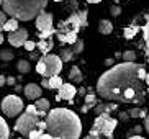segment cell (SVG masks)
<instances>
[{
    "instance_id": "45",
    "label": "cell",
    "mask_w": 149,
    "mask_h": 139,
    "mask_svg": "<svg viewBox=\"0 0 149 139\" xmlns=\"http://www.w3.org/2000/svg\"><path fill=\"white\" fill-rule=\"evenodd\" d=\"M20 90H23V88L20 87V85H15V92H20Z\"/></svg>"
},
{
    "instance_id": "18",
    "label": "cell",
    "mask_w": 149,
    "mask_h": 139,
    "mask_svg": "<svg viewBox=\"0 0 149 139\" xmlns=\"http://www.w3.org/2000/svg\"><path fill=\"white\" fill-rule=\"evenodd\" d=\"M92 106H97V97L93 93H87L85 95V105L82 106V111H88Z\"/></svg>"
},
{
    "instance_id": "12",
    "label": "cell",
    "mask_w": 149,
    "mask_h": 139,
    "mask_svg": "<svg viewBox=\"0 0 149 139\" xmlns=\"http://www.w3.org/2000/svg\"><path fill=\"white\" fill-rule=\"evenodd\" d=\"M23 92H25L26 98H30V100H38V98H41V93H43L41 85H38V83H26L23 87Z\"/></svg>"
},
{
    "instance_id": "41",
    "label": "cell",
    "mask_w": 149,
    "mask_h": 139,
    "mask_svg": "<svg viewBox=\"0 0 149 139\" xmlns=\"http://www.w3.org/2000/svg\"><path fill=\"white\" fill-rule=\"evenodd\" d=\"M113 64H115L113 59H107V61H105V65H111V67H113Z\"/></svg>"
},
{
    "instance_id": "15",
    "label": "cell",
    "mask_w": 149,
    "mask_h": 139,
    "mask_svg": "<svg viewBox=\"0 0 149 139\" xmlns=\"http://www.w3.org/2000/svg\"><path fill=\"white\" fill-rule=\"evenodd\" d=\"M36 48H38L44 56H46V54H49V51L53 49V39H51V38H49V39H40V41L36 43Z\"/></svg>"
},
{
    "instance_id": "33",
    "label": "cell",
    "mask_w": 149,
    "mask_h": 139,
    "mask_svg": "<svg viewBox=\"0 0 149 139\" xmlns=\"http://www.w3.org/2000/svg\"><path fill=\"white\" fill-rule=\"evenodd\" d=\"M36 72H38V74H41L43 75L44 74V64H43V61H38V64H36Z\"/></svg>"
},
{
    "instance_id": "36",
    "label": "cell",
    "mask_w": 149,
    "mask_h": 139,
    "mask_svg": "<svg viewBox=\"0 0 149 139\" xmlns=\"http://www.w3.org/2000/svg\"><path fill=\"white\" fill-rule=\"evenodd\" d=\"M7 83L8 85H17V80H15V77H7Z\"/></svg>"
},
{
    "instance_id": "46",
    "label": "cell",
    "mask_w": 149,
    "mask_h": 139,
    "mask_svg": "<svg viewBox=\"0 0 149 139\" xmlns=\"http://www.w3.org/2000/svg\"><path fill=\"white\" fill-rule=\"evenodd\" d=\"M144 82H146V83H148V87H149V74H148V75H146V80H144Z\"/></svg>"
},
{
    "instance_id": "34",
    "label": "cell",
    "mask_w": 149,
    "mask_h": 139,
    "mask_svg": "<svg viewBox=\"0 0 149 139\" xmlns=\"http://www.w3.org/2000/svg\"><path fill=\"white\" fill-rule=\"evenodd\" d=\"M36 48V43H33V41H26V43H25V49H26V51H33V49Z\"/></svg>"
},
{
    "instance_id": "32",
    "label": "cell",
    "mask_w": 149,
    "mask_h": 139,
    "mask_svg": "<svg viewBox=\"0 0 149 139\" xmlns=\"http://www.w3.org/2000/svg\"><path fill=\"white\" fill-rule=\"evenodd\" d=\"M110 13H111L113 17H120V13H121V8H120V7H116V5H113V7L110 8Z\"/></svg>"
},
{
    "instance_id": "11",
    "label": "cell",
    "mask_w": 149,
    "mask_h": 139,
    "mask_svg": "<svg viewBox=\"0 0 149 139\" xmlns=\"http://www.w3.org/2000/svg\"><path fill=\"white\" fill-rule=\"evenodd\" d=\"M77 93V88L72 85V83H62L61 88L57 90L56 100H72Z\"/></svg>"
},
{
    "instance_id": "7",
    "label": "cell",
    "mask_w": 149,
    "mask_h": 139,
    "mask_svg": "<svg viewBox=\"0 0 149 139\" xmlns=\"http://www.w3.org/2000/svg\"><path fill=\"white\" fill-rule=\"evenodd\" d=\"M36 28L40 31V39H49L56 33L53 26V15L48 12H43L36 17Z\"/></svg>"
},
{
    "instance_id": "19",
    "label": "cell",
    "mask_w": 149,
    "mask_h": 139,
    "mask_svg": "<svg viewBox=\"0 0 149 139\" xmlns=\"http://www.w3.org/2000/svg\"><path fill=\"white\" fill-rule=\"evenodd\" d=\"M10 138V129H8V124L5 121L3 118L0 116V139H8Z\"/></svg>"
},
{
    "instance_id": "48",
    "label": "cell",
    "mask_w": 149,
    "mask_h": 139,
    "mask_svg": "<svg viewBox=\"0 0 149 139\" xmlns=\"http://www.w3.org/2000/svg\"><path fill=\"white\" fill-rule=\"evenodd\" d=\"M53 2H62V0H53Z\"/></svg>"
},
{
    "instance_id": "8",
    "label": "cell",
    "mask_w": 149,
    "mask_h": 139,
    "mask_svg": "<svg viewBox=\"0 0 149 139\" xmlns=\"http://www.w3.org/2000/svg\"><path fill=\"white\" fill-rule=\"evenodd\" d=\"M41 61L44 64V74H43L44 79H51L54 75H59V72L62 70V64L64 62L56 54H46V56L41 57Z\"/></svg>"
},
{
    "instance_id": "29",
    "label": "cell",
    "mask_w": 149,
    "mask_h": 139,
    "mask_svg": "<svg viewBox=\"0 0 149 139\" xmlns=\"http://www.w3.org/2000/svg\"><path fill=\"white\" fill-rule=\"evenodd\" d=\"M43 134H44V131H41V129H38V128H36V129H33L30 134H28V139H40Z\"/></svg>"
},
{
    "instance_id": "39",
    "label": "cell",
    "mask_w": 149,
    "mask_h": 139,
    "mask_svg": "<svg viewBox=\"0 0 149 139\" xmlns=\"http://www.w3.org/2000/svg\"><path fill=\"white\" fill-rule=\"evenodd\" d=\"M5 83H7V77H5V75H0V87L5 85Z\"/></svg>"
},
{
    "instance_id": "49",
    "label": "cell",
    "mask_w": 149,
    "mask_h": 139,
    "mask_svg": "<svg viewBox=\"0 0 149 139\" xmlns=\"http://www.w3.org/2000/svg\"><path fill=\"white\" fill-rule=\"evenodd\" d=\"M111 2H118V0H111Z\"/></svg>"
},
{
    "instance_id": "25",
    "label": "cell",
    "mask_w": 149,
    "mask_h": 139,
    "mask_svg": "<svg viewBox=\"0 0 149 139\" xmlns=\"http://www.w3.org/2000/svg\"><path fill=\"white\" fill-rule=\"evenodd\" d=\"M61 61L62 62H69L72 61V57H74V52H72V49H62L61 51Z\"/></svg>"
},
{
    "instance_id": "1",
    "label": "cell",
    "mask_w": 149,
    "mask_h": 139,
    "mask_svg": "<svg viewBox=\"0 0 149 139\" xmlns=\"http://www.w3.org/2000/svg\"><path fill=\"white\" fill-rule=\"evenodd\" d=\"M143 64L121 62L110 67L97 82V93L110 101L141 105L144 101V80L139 70Z\"/></svg>"
},
{
    "instance_id": "27",
    "label": "cell",
    "mask_w": 149,
    "mask_h": 139,
    "mask_svg": "<svg viewBox=\"0 0 149 139\" xmlns=\"http://www.w3.org/2000/svg\"><path fill=\"white\" fill-rule=\"evenodd\" d=\"M72 52H74V54H80V52L84 51V41L82 39H77V41H75L74 44H72Z\"/></svg>"
},
{
    "instance_id": "44",
    "label": "cell",
    "mask_w": 149,
    "mask_h": 139,
    "mask_svg": "<svg viewBox=\"0 0 149 139\" xmlns=\"http://www.w3.org/2000/svg\"><path fill=\"white\" fill-rule=\"evenodd\" d=\"M85 2H88V3H100L102 0H85Z\"/></svg>"
},
{
    "instance_id": "14",
    "label": "cell",
    "mask_w": 149,
    "mask_h": 139,
    "mask_svg": "<svg viewBox=\"0 0 149 139\" xmlns=\"http://www.w3.org/2000/svg\"><path fill=\"white\" fill-rule=\"evenodd\" d=\"M35 106L38 110V113H40V118L46 116V111H49V100H46V98H38Z\"/></svg>"
},
{
    "instance_id": "24",
    "label": "cell",
    "mask_w": 149,
    "mask_h": 139,
    "mask_svg": "<svg viewBox=\"0 0 149 139\" xmlns=\"http://www.w3.org/2000/svg\"><path fill=\"white\" fill-rule=\"evenodd\" d=\"M138 31H139V28H138L136 25H133V26L125 28V31H123V33H125V38H126V39H131V38H134V35L138 33Z\"/></svg>"
},
{
    "instance_id": "38",
    "label": "cell",
    "mask_w": 149,
    "mask_h": 139,
    "mask_svg": "<svg viewBox=\"0 0 149 139\" xmlns=\"http://www.w3.org/2000/svg\"><path fill=\"white\" fill-rule=\"evenodd\" d=\"M144 128H146V131L149 133V115L144 118Z\"/></svg>"
},
{
    "instance_id": "35",
    "label": "cell",
    "mask_w": 149,
    "mask_h": 139,
    "mask_svg": "<svg viewBox=\"0 0 149 139\" xmlns=\"http://www.w3.org/2000/svg\"><path fill=\"white\" fill-rule=\"evenodd\" d=\"M141 131H143V128H141V126H134L131 129V133H133V136H136V134H139Z\"/></svg>"
},
{
    "instance_id": "47",
    "label": "cell",
    "mask_w": 149,
    "mask_h": 139,
    "mask_svg": "<svg viewBox=\"0 0 149 139\" xmlns=\"http://www.w3.org/2000/svg\"><path fill=\"white\" fill-rule=\"evenodd\" d=\"M3 43V35H2V33H0V44Z\"/></svg>"
},
{
    "instance_id": "5",
    "label": "cell",
    "mask_w": 149,
    "mask_h": 139,
    "mask_svg": "<svg viewBox=\"0 0 149 139\" xmlns=\"http://www.w3.org/2000/svg\"><path fill=\"white\" fill-rule=\"evenodd\" d=\"M38 123H40V113H38L36 106L35 105H28L25 113L22 116H18L17 123H15V131L20 133L22 136H25V138H28L31 131L36 129Z\"/></svg>"
},
{
    "instance_id": "17",
    "label": "cell",
    "mask_w": 149,
    "mask_h": 139,
    "mask_svg": "<svg viewBox=\"0 0 149 139\" xmlns=\"http://www.w3.org/2000/svg\"><path fill=\"white\" fill-rule=\"evenodd\" d=\"M111 31H113V25H111L110 20H100L98 22V33H102V35H110Z\"/></svg>"
},
{
    "instance_id": "6",
    "label": "cell",
    "mask_w": 149,
    "mask_h": 139,
    "mask_svg": "<svg viewBox=\"0 0 149 139\" xmlns=\"http://www.w3.org/2000/svg\"><path fill=\"white\" fill-rule=\"evenodd\" d=\"M118 121L110 115H98L93 121V126L90 129V134L98 136L100 139H113V131Z\"/></svg>"
},
{
    "instance_id": "21",
    "label": "cell",
    "mask_w": 149,
    "mask_h": 139,
    "mask_svg": "<svg viewBox=\"0 0 149 139\" xmlns=\"http://www.w3.org/2000/svg\"><path fill=\"white\" fill-rule=\"evenodd\" d=\"M5 31H8V33H13V31L18 30V20H15V18H10V20H7V23H5L3 26Z\"/></svg>"
},
{
    "instance_id": "26",
    "label": "cell",
    "mask_w": 149,
    "mask_h": 139,
    "mask_svg": "<svg viewBox=\"0 0 149 139\" xmlns=\"http://www.w3.org/2000/svg\"><path fill=\"white\" fill-rule=\"evenodd\" d=\"M123 62H136V52L134 51H125L121 54Z\"/></svg>"
},
{
    "instance_id": "16",
    "label": "cell",
    "mask_w": 149,
    "mask_h": 139,
    "mask_svg": "<svg viewBox=\"0 0 149 139\" xmlns=\"http://www.w3.org/2000/svg\"><path fill=\"white\" fill-rule=\"evenodd\" d=\"M69 79H70V82H74V83H80L82 82V72H80V69L77 67V65H72L69 70Z\"/></svg>"
},
{
    "instance_id": "31",
    "label": "cell",
    "mask_w": 149,
    "mask_h": 139,
    "mask_svg": "<svg viewBox=\"0 0 149 139\" xmlns=\"http://www.w3.org/2000/svg\"><path fill=\"white\" fill-rule=\"evenodd\" d=\"M5 23H7V15H5L3 10H0V33H2V30H3Z\"/></svg>"
},
{
    "instance_id": "37",
    "label": "cell",
    "mask_w": 149,
    "mask_h": 139,
    "mask_svg": "<svg viewBox=\"0 0 149 139\" xmlns=\"http://www.w3.org/2000/svg\"><path fill=\"white\" fill-rule=\"evenodd\" d=\"M41 87L49 88V80H48V79H43V82H41Z\"/></svg>"
},
{
    "instance_id": "13",
    "label": "cell",
    "mask_w": 149,
    "mask_h": 139,
    "mask_svg": "<svg viewBox=\"0 0 149 139\" xmlns=\"http://www.w3.org/2000/svg\"><path fill=\"white\" fill-rule=\"evenodd\" d=\"M116 108H118L116 103H100V105L95 106V113H97V116H98V115H110Z\"/></svg>"
},
{
    "instance_id": "43",
    "label": "cell",
    "mask_w": 149,
    "mask_h": 139,
    "mask_svg": "<svg viewBox=\"0 0 149 139\" xmlns=\"http://www.w3.org/2000/svg\"><path fill=\"white\" fill-rule=\"evenodd\" d=\"M128 139H146V138H143V136H139V134H136V136H130Z\"/></svg>"
},
{
    "instance_id": "9",
    "label": "cell",
    "mask_w": 149,
    "mask_h": 139,
    "mask_svg": "<svg viewBox=\"0 0 149 139\" xmlns=\"http://www.w3.org/2000/svg\"><path fill=\"white\" fill-rule=\"evenodd\" d=\"M2 111L10 118L18 116L23 111V100L18 95H7L2 100Z\"/></svg>"
},
{
    "instance_id": "40",
    "label": "cell",
    "mask_w": 149,
    "mask_h": 139,
    "mask_svg": "<svg viewBox=\"0 0 149 139\" xmlns=\"http://www.w3.org/2000/svg\"><path fill=\"white\" fill-rule=\"evenodd\" d=\"M40 139H54V138H53V136H51V134H48V133H44V134L41 136Z\"/></svg>"
},
{
    "instance_id": "23",
    "label": "cell",
    "mask_w": 149,
    "mask_h": 139,
    "mask_svg": "<svg viewBox=\"0 0 149 139\" xmlns=\"http://www.w3.org/2000/svg\"><path fill=\"white\" fill-rule=\"evenodd\" d=\"M17 69H18V72H22V74H28L31 70V64L28 61H25V59H22V61H18Z\"/></svg>"
},
{
    "instance_id": "10",
    "label": "cell",
    "mask_w": 149,
    "mask_h": 139,
    "mask_svg": "<svg viewBox=\"0 0 149 139\" xmlns=\"http://www.w3.org/2000/svg\"><path fill=\"white\" fill-rule=\"evenodd\" d=\"M28 41V31L25 28H18L13 33H8V43L13 46V48H20V46H25V43Z\"/></svg>"
},
{
    "instance_id": "30",
    "label": "cell",
    "mask_w": 149,
    "mask_h": 139,
    "mask_svg": "<svg viewBox=\"0 0 149 139\" xmlns=\"http://www.w3.org/2000/svg\"><path fill=\"white\" fill-rule=\"evenodd\" d=\"M77 13H79V18H80L82 26H87V10H77Z\"/></svg>"
},
{
    "instance_id": "22",
    "label": "cell",
    "mask_w": 149,
    "mask_h": 139,
    "mask_svg": "<svg viewBox=\"0 0 149 139\" xmlns=\"http://www.w3.org/2000/svg\"><path fill=\"white\" fill-rule=\"evenodd\" d=\"M128 118L131 116V118H146L148 115H146V110L143 108H131L130 111H128Z\"/></svg>"
},
{
    "instance_id": "2",
    "label": "cell",
    "mask_w": 149,
    "mask_h": 139,
    "mask_svg": "<svg viewBox=\"0 0 149 139\" xmlns=\"http://www.w3.org/2000/svg\"><path fill=\"white\" fill-rule=\"evenodd\" d=\"M46 131L54 139H79L82 134L80 118L67 108H54L46 115Z\"/></svg>"
},
{
    "instance_id": "42",
    "label": "cell",
    "mask_w": 149,
    "mask_h": 139,
    "mask_svg": "<svg viewBox=\"0 0 149 139\" xmlns=\"http://www.w3.org/2000/svg\"><path fill=\"white\" fill-rule=\"evenodd\" d=\"M85 139H100V138H98V136H95V134H90V133H88V136H87Z\"/></svg>"
},
{
    "instance_id": "20",
    "label": "cell",
    "mask_w": 149,
    "mask_h": 139,
    "mask_svg": "<svg viewBox=\"0 0 149 139\" xmlns=\"http://www.w3.org/2000/svg\"><path fill=\"white\" fill-rule=\"evenodd\" d=\"M49 80V88H53V90H59L61 88V85L64 82H62V79L59 77V75H54V77H51V79H48Z\"/></svg>"
},
{
    "instance_id": "3",
    "label": "cell",
    "mask_w": 149,
    "mask_h": 139,
    "mask_svg": "<svg viewBox=\"0 0 149 139\" xmlns=\"http://www.w3.org/2000/svg\"><path fill=\"white\" fill-rule=\"evenodd\" d=\"M48 0H2V10L18 22H30L44 12Z\"/></svg>"
},
{
    "instance_id": "4",
    "label": "cell",
    "mask_w": 149,
    "mask_h": 139,
    "mask_svg": "<svg viewBox=\"0 0 149 139\" xmlns=\"http://www.w3.org/2000/svg\"><path fill=\"white\" fill-rule=\"evenodd\" d=\"M80 28H82V23H80L79 13L77 12L70 13L66 22H61V25H59L57 38H59L61 43L74 44L75 41H77V33H79Z\"/></svg>"
},
{
    "instance_id": "28",
    "label": "cell",
    "mask_w": 149,
    "mask_h": 139,
    "mask_svg": "<svg viewBox=\"0 0 149 139\" xmlns=\"http://www.w3.org/2000/svg\"><path fill=\"white\" fill-rule=\"evenodd\" d=\"M0 59H2V61H12V59H13V51H10V49H2V51H0Z\"/></svg>"
}]
</instances>
